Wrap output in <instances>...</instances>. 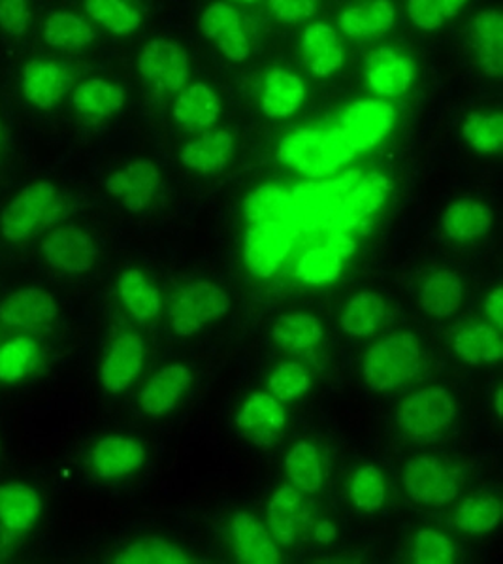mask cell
Segmentation results:
<instances>
[{
	"mask_svg": "<svg viewBox=\"0 0 503 564\" xmlns=\"http://www.w3.org/2000/svg\"><path fill=\"white\" fill-rule=\"evenodd\" d=\"M420 344L413 333H396L373 344L364 357V380L373 391H389L417 376Z\"/></svg>",
	"mask_w": 503,
	"mask_h": 564,
	"instance_id": "obj_1",
	"label": "cell"
},
{
	"mask_svg": "<svg viewBox=\"0 0 503 564\" xmlns=\"http://www.w3.org/2000/svg\"><path fill=\"white\" fill-rule=\"evenodd\" d=\"M362 177V172L347 171L330 182H304L296 185L293 197V212H291V227L296 235L302 232H317L327 229L333 210L340 206L341 200L353 185Z\"/></svg>",
	"mask_w": 503,
	"mask_h": 564,
	"instance_id": "obj_2",
	"label": "cell"
},
{
	"mask_svg": "<svg viewBox=\"0 0 503 564\" xmlns=\"http://www.w3.org/2000/svg\"><path fill=\"white\" fill-rule=\"evenodd\" d=\"M63 212V200L50 182H39L21 191L2 214V232L18 242L29 237L36 225H52Z\"/></svg>",
	"mask_w": 503,
	"mask_h": 564,
	"instance_id": "obj_3",
	"label": "cell"
},
{
	"mask_svg": "<svg viewBox=\"0 0 503 564\" xmlns=\"http://www.w3.org/2000/svg\"><path fill=\"white\" fill-rule=\"evenodd\" d=\"M229 308V295L217 283H189L172 304L171 325L176 335H197L206 325L227 314Z\"/></svg>",
	"mask_w": 503,
	"mask_h": 564,
	"instance_id": "obj_4",
	"label": "cell"
},
{
	"mask_svg": "<svg viewBox=\"0 0 503 564\" xmlns=\"http://www.w3.org/2000/svg\"><path fill=\"white\" fill-rule=\"evenodd\" d=\"M296 230L282 221H261L249 227L243 243L245 267L253 276H274L295 243Z\"/></svg>",
	"mask_w": 503,
	"mask_h": 564,
	"instance_id": "obj_5",
	"label": "cell"
},
{
	"mask_svg": "<svg viewBox=\"0 0 503 564\" xmlns=\"http://www.w3.org/2000/svg\"><path fill=\"white\" fill-rule=\"evenodd\" d=\"M396 112L383 100H357L340 116V129L354 153L372 150L393 131Z\"/></svg>",
	"mask_w": 503,
	"mask_h": 564,
	"instance_id": "obj_6",
	"label": "cell"
},
{
	"mask_svg": "<svg viewBox=\"0 0 503 564\" xmlns=\"http://www.w3.org/2000/svg\"><path fill=\"white\" fill-rule=\"evenodd\" d=\"M455 404L444 388L420 389L407 397L398 410V423L413 438H426L451 425Z\"/></svg>",
	"mask_w": 503,
	"mask_h": 564,
	"instance_id": "obj_7",
	"label": "cell"
},
{
	"mask_svg": "<svg viewBox=\"0 0 503 564\" xmlns=\"http://www.w3.org/2000/svg\"><path fill=\"white\" fill-rule=\"evenodd\" d=\"M404 486L413 502L441 508L457 499L460 484L455 470L445 468L434 457L420 455L405 468Z\"/></svg>",
	"mask_w": 503,
	"mask_h": 564,
	"instance_id": "obj_8",
	"label": "cell"
},
{
	"mask_svg": "<svg viewBox=\"0 0 503 564\" xmlns=\"http://www.w3.org/2000/svg\"><path fill=\"white\" fill-rule=\"evenodd\" d=\"M138 70L161 91H182L189 79V57L177 42L151 40L138 55Z\"/></svg>",
	"mask_w": 503,
	"mask_h": 564,
	"instance_id": "obj_9",
	"label": "cell"
},
{
	"mask_svg": "<svg viewBox=\"0 0 503 564\" xmlns=\"http://www.w3.org/2000/svg\"><path fill=\"white\" fill-rule=\"evenodd\" d=\"M391 191H393V182L385 174L381 172H370L367 176L362 174L359 182L353 185V189L347 193L340 206L333 210L325 232H332V230L349 232L354 227H359L368 216H372L373 212L380 210L386 197L391 195Z\"/></svg>",
	"mask_w": 503,
	"mask_h": 564,
	"instance_id": "obj_10",
	"label": "cell"
},
{
	"mask_svg": "<svg viewBox=\"0 0 503 564\" xmlns=\"http://www.w3.org/2000/svg\"><path fill=\"white\" fill-rule=\"evenodd\" d=\"M269 525L282 545H293L314 529V516L295 486H283L275 491L269 506Z\"/></svg>",
	"mask_w": 503,
	"mask_h": 564,
	"instance_id": "obj_11",
	"label": "cell"
},
{
	"mask_svg": "<svg viewBox=\"0 0 503 564\" xmlns=\"http://www.w3.org/2000/svg\"><path fill=\"white\" fill-rule=\"evenodd\" d=\"M161 184L157 164L150 159H138L123 171L111 174L106 180V191L111 197L119 198L124 208L142 212L150 206Z\"/></svg>",
	"mask_w": 503,
	"mask_h": 564,
	"instance_id": "obj_12",
	"label": "cell"
},
{
	"mask_svg": "<svg viewBox=\"0 0 503 564\" xmlns=\"http://www.w3.org/2000/svg\"><path fill=\"white\" fill-rule=\"evenodd\" d=\"M42 250L46 253L50 264L70 274L89 272L99 256L92 238L74 225L53 230Z\"/></svg>",
	"mask_w": 503,
	"mask_h": 564,
	"instance_id": "obj_13",
	"label": "cell"
},
{
	"mask_svg": "<svg viewBox=\"0 0 503 564\" xmlns=\"http://www.w3.org/2000/svg\"><path fill=\"white\" fill-rule=\"evenodd\" d=\"M73 73L50 59H33L23 68V95L40 110H50L73 87Z\"/></svg>",
	"mask_w": 503,
	"mask_h": 564,
	"instance_id": "obj_14",
	"label": "cell"
},
{
	"mask_svg": "<svg viewBox=\"0 0 503 564\" xmlns=\"http://www.w3.org/2000/svg\"><path fill=\"white\" fill-rule=\"evenodd\" d=\"M236 425L255 446L270 447L285 426V410L272 394H251L236 415Z\"/></svg>",
	"mask_w": 503,
	"mask_h": 564,
	"instance_id": "obj_15",
	"label": "cell"
},
{
	"mask_svg": "<svg viewBox=\"0 0 503 564\" xmlns=\"http://www.w3.org/2000/svg\"><path fill=\"white\" fill-rule=\"evenodd\" d=\"M198 26L206 39L217 42V46L227 59L234 63H243L248 59L251 53L249 40L243 33L240 12L236 8L216 2L203 13Z\"/></svg>",
	"mask_w": 503,
	"mask_h": 564,
	"instance_id": "obj_16",
	"label": "cell"
},
{
	"mask_svg": "<svg viewBox=\"0 0 503 564\" xmlns=\"http://www.w3.org/2000/svg\"><path fill=\"white\" fill-rule=\"evenodd\" d=\"M417 76L412 59L393 47H380L367 59L368 86L381 97H400L413 86Z\"/></svg>",
	"mask_w": 503,
	"mask_h": 564,
	"instance_id": "obj_17",
	"label": "cell"
},
{
	"mask_svg": "<svg viewBox=\"0 0 503 564\" xmlns=\"http://www.w3.org/2000/svg\"><path fill=\"white\" fill-rule=\"evenodd\" d=\"M144 365V341L138 335L127 333L113 341L110 354L102 362L100 378L110 393H121L136 380Z\"/></svg>",
	"mask_w": 503,
	"mask_h": 564,
	"instance_id": "obj_18",
	"label": "cell"
},
{
	"mask_svg": "<svg viewBox=\"0 0 503 564\" xmlns=\"http://www.w3.org/2000/svg\"><path fill=\"white\" fill-rule=\"evenodd\" d=\"M230 534L234 542L236 557L242 563L277 564L282 552L270 539L266 527L253 513L238 512L230 523Z\"/></svg>",
	"mask_w": 503,
	"mask_h": 564,
	"instance_id": "obj_19",
	"label": "cell"
},
{
	"mask_svg": "<svg viewBox=\"0 0 503 564\" xmlns=\"http://www.w3.org/2000/svg\"><path fill=\"white\" fill-rule=\"evenodd\" d=\"M302 55L307 68L317 78H328L340 70L346 59L338 33L327 23H314L307 26L302 36Z\"/></svg>",
	"mask_w": 503,
	"mask_h": 564,
	"instance_id": "obj_20",
	"label": "cell"
},
{
	"mask_svg": "<svg viewBox=\"0 0 503 564\" xmlns=\"http://www.w3.org/2000/svg\"><path fill=\"white\" fill-rule=\"evenodd\" d=\"M172 113L184 131H209L221 113V99L206 84H193L179 93Z\"/></svg>",
	"mask_w": 503,
	"mask_h": 564,
	"instance_id": "obj_21",
	"label": "cell"
},
{
	"mask_svg": "<svg viewBox=\"0 0 503 564\" xmlns=\"http://www.w3.org/2000/svg\"><path fill=\"white\" fill-rule=\"evenodd\" d=\"M57 304L47 291L39 288L21 289L0 306V319L12 327H39L53 322Z\"/></svg>",
	"mask_w": 503,
	"mask_h": 564,
	"instance_id": "obj_22",
	"label": "cell"
},
{
	"mask_svg": "<svg viewBox=\"0 0 503 564\" xmlns=\"http://www.w3.org/2000/svg\"><path fill=\"white\" fill-rule=\"evenodd\" d=\"M234 137L229 131H204L182 150V163L198 174L221 172L234 158Z\"/></svg>",
	"mask_w": 503,
	"mask_h": 564,
	"instance_id": "obj_23",
	"label": "cell"
},
{
	"mask_svg": "<svg viewBox=\"0 0 503 564\" xmlns=\"http://www.w3.org/2000/svg\"><path fill=\"white\" fill-rule=\"evenodd\" d=\"M193 375L184 365H171L158 370L140 394V406L153 417L168 414L179 397L189 388Z\"/></svg>",
	"mask_w": 503,
	"mask_h": 564,
	"instance_id": "obj_24",
	"label": "cell"
},
{
	"mask_svg": "<svg viewBox=\"0 0 503 564\" xmlns=\"http://www.w3.org/2000/svg\"><path fill=\"white\" fill-rule=\"evenodd\" d=\"M73 102L79 118L100 123L123 108L124 91L106 79L91 78L76 87Z\"/></svg>",
	"mask_w": 503,
	"mask_h": 564,
	"instance_id": "obj_25",
	"label": "cell"
},
{
	"mask_svg": "<svg viewBox=\"0 0 503 564\" xmlns=\"http://www.w3.org/2000/svg\"><path fill=\"white\" fill-rule=\"evenodd\" d=\"M144 447L136 440L110 436L100 440L92 452V465L102 478H119L144 465Z\"/></svg>",
	"mask_w": 503,
	"mask_h": 564,
	"instance_id": "obj_26",
	"label": "cell"
},
{
	"mask_svg": "<svg viewBox=\"0 0 503 564\" xmlns=\"http://www.w3.org/2000/svg\"><path fill=\"white\" fill-rule=\"evenodd\" d=\"M306 99V86L296 74L275 68L266 74L264 95H262V112L269 118H288L300 108Z\"/></svg>",
	"mask_w": 503,
	"mask_h": 564,
	"instance_id": "obj_27",
	"label": "cell"
},
{
	"mask_svg": "<svg viewBox=\"0 0 503 564\" xmlns=\"http://www.w3.org/2000/svg\"><path fill=\"white\" fill-rule=\"evenodd\" d=\"M471 39L484 73L497 78L502 74L503 61V21L500 12H479L471 21Z\"/></svg>",
	"mask_w": 503,
	"mask_h": 564,
	"instance_id": "obj_28",
	"label": "cell"
},
{
	"mask_svg": "<svg viewBox=\"0 0 503 564\" xmlns=\"http://www.w3.org/2000/svg\"><path fill=\"white\" fill-rule=\"evenodd\" d=\"M394 18L391 0H373L341 13L340 29L351 39H378L393 29Z\"/></svg>",
	"mask_w": 503,
	"mask_h": 564,
	"instance_id": "obj_29",
	"label": "cell"
},
{
	"mask_svg": "<svg viewBox=\"0 0 503 564\" xmlns=\"http://www.w3.org/2000/svg\"><path fill=\"white\" fill-rule=\"evenodd\" d=\"M492 221L494 214L489 206L479 200L462 198L447 208L441 217V227L452 240H471L486 235Z\"/></svg>",
	"mask_w": 503,
	"mask_h": 564,
	"instance_id": "obj_30",
	"label": "cell"
},
{
	"mask_svg": "<svg viewBox=\"0 0 503 564\" xmlns=\"http://www.w3.org/2000/svg\"><path fill=\"white\" fill-rule=\"evenodd\" d=\"M464 296V285L451 270H439L426 280L420 289V308L431 317H449L457 314Z\"/></svg>",
	"mask_w": 503,
	"mask_h": 564,
	"instance_id": "obj_31",
	"label": "cell"
},
{
	"mask_svg": "<svg viewBox=\"0 0 503 564\" xmlns=\"http://www.w3.org/2000/svg\"><path fill=\"white\" fill-rule=\"evenodd\" d=\"M39 495L23 484L0 486V521L13 532H23L34 525L40 516Z\"/></svg>",
	"mask_w": 503,
	"mask_h": 564,
	"instance_id": "obj_32",
	"label": "cell"
},
{
	"mask_svg": "<svg viewBox=\"0 0 503 564\" xmlns=\"http://www.w3.org/2000/svg\"><path fill=\"white\" fill-rule=\"evenodd\" d=\"M44 40L47 46L61 52H78L91 44L95 31L76 13L55 12L44 23Z\"/></svg>",
	"mask_w": 503,
	"mask_h": 564,
	"instance_id": "obj_33",
	"label": "cell"
},
{
	"mask_svg": "<svg viewBox=\"0 0 503 564\" xmlns=\"http://www.w3.org/2000/svg\"><path fill=\"white\" fill-rule=\"evenodd\" d=\"M455 349L458 357L470 365L496 362L503 357L500 333L484 323L462 328L455 338Z\"/></svg>",
	"mask_w": 503,
	"mask_h": 564,
	"instance_id": "obj_34",
	"label": "cell"
},
{
	"mask_svg": "<svg viewBox=\"0 0 503 564\" xmlns=\"http://www.w3.org/2000/svg\"><path fill=\"white\" fill-rule=\"evenodd\" d=\"M293 197L288 191L274 184H266L253 191L243 204V214L249 225L261 221H282L291 225Z\"/></svg>",
	"mask_w": 503,
	"mask_h": 564,
	"instance_id": "obj_35",
	"label": "cell"
},
{
	"mask_svg": "<svg viewBox=\"0 0 503 564\" xmlns=\"http://www.w3.org/2000/svg\"><path fill=\"white\" fill-rule=\"evenodd\" d=\"M385 312L383 296L373 291H360L347 304L346 312L341 315V327L347 335L359 338L373 335L385 319Z\"/></svg>",
	"mask_w": 503,
	"mask_h": 564,
	"instance_id": "obj_36",
	"label": "cell"
},
{
	"mask_svg": "<svg viewBox=\"0 0 503 564\" xmlns=\"http://www.w3.org/2000/svg\"><path fill=\"white\" fill-rule=\"evenodd\" d=\"M119 293L124 306L140 323H147L161 312V295L140 270H127L119 278Z\"/></svg>",
	"mask_w": 503,
	"mask_h": 564,
	"instance_id": "obj_37",
	"label": "cell"
},
{
	"mask_svg": "<svg viewBox=\"0 0 503 564\" xmlns=\"http://www.w3.org/2000/svg\"><path fill=\"white\" fill-rule=\"evenodd\" d=\"M322 335L325 330L319 319L302 312L282 315L272 327V338L288 351L311 348L322 340Z\"/></svg>",
	"mask_w": 503,
	"mask_h": 564,
	"instance_id": "obj_38",
	"label": "cell"
},
{
	"mask_svg": "<svg viewBox=\"0 0 503 564\" xmlns=\"http://www.w3.org/2000/svg\"><path fill=\"white\" fill-rule=\"evenodd\" d=\"M287 476L291 484L298 491L314 495L322 486V468H320L319 453L314 444L309 442H298L285 460Z\"/></svg>",
	"mask_w": 503,
	"mask_h": 564,
	"instance_id": "obj_39",
	"label": "cell"
},
{
	"mask_svg": "<svg viewBox=\"0 0 503 564\" xmlns=\"http://www.w3.org/2000/svg\"><path fill=\"white\" fill-rule=\"evenodd\" d=\"M193 558L168 540L150 536L138 540L116 557L118 564H187Z\"/></svg>",
	"mask_w": 503,
	"mask_h": 564,
	"instance_id": "obj_40",
	"label": "cell"
},
{
	"mask_svg": "<svg viewBox=\"0 0 503 564\" xmlns=\"http://www.w3.org/2000/svg\"><path fill=\"white\" fill-rule=\"evenodd\" d=\"M86 10L113 34H131L142 25V13L127 0H86Z\"/></svg>",
	"mask_w": 503,
	"mask_h": 564,
	"instance_id": "obj_41",
	"label": "cell"
},
{
	"mask_svg": "<svg viewBox=\"0 0 503 564\" xmlns=\"http://www.w3.org/2000/svg\"><path fill=\"white\" fill-rule=\"evenodd\" d=\"M502 516V506L500 500L491 495L486 497H470L462 505L458 506L455 523L458 529H462L470 534H481L496 529Z\"/></svg>",
	"mask_w": 503,
	"mask_h": 564,
	"instance_id": "obj_42",
	"label": "cell"
},
{
	"mask_svg": "<svg viewBox=\"0 0 503 564\" xmlns=\"http://www.w3.org/2000/svg\"><path fill=\"white\" fill-rule=\"evenodd\" d=\"M466 142L479 153H500L503 145V116L473 112L462 127Z\"/></svg>",
	"mask_w": 503,
	"mask_h": 564,
	"instance_id": "obj_43",
	"label": "cell"
},
{
	"mask_svg": "<svg viewBox=\"0 0 503 564\" xmlns=\"http://www.w3.org/2000/svg\"><path fill=\"white\" fill-rule=\"evenodd\" d=\"M40 354L31 338L20 336L0 348V381L23 380L39 365Z\"/></svg>",
	"mask_w": 503,
	"mask_h": 564,
	"instance_id": "obj_44",
	"label": "cell"
},
{
	"mask_svg": "<svg viewBox=\"0 0 503 564\" xmlns=\"http://www.w3.org/2000/svg\"><path fill=\"white\" fill-rule=\"evenodd\" d=\"M343 269V259L336 256L327 246H319L314 250L307 251L300 257L296 264V276L302 282L320 285V283L333 282L338 280Z\"/></svg>",
	"mask_w": 503,
	"mask_h": 564,
	"instance_id": "obj_45",
	"label": "cell"
},
{
	"mask_svg": "<svg viewBox=\"0 0 503 564\" xmlns=\"http://www.w3.org/2000/svg\"><path fill=\"white\" fill-rule=\"evenodd\" d=\"M386 486L383 474L375 466H362L351 479V500L364 512H375L385 502Z\"/></svg>",
	"mask_w": 503,
	"mask_h": 564,
	"instance_id": "obj_46",
	"label": "cell"
},
{
	"mask_svg": "<svg viewBox=\"0 0 503 564\" xmlns=\"http://www.w3.org/2000/svg\"><path fill=\"white\" fill-rule=\"evenodd\" d=\"M468 0H409L407 13L423 31H436L445 21L452 20Z\"/></svg>",
	"mask_w": 503,
	"mask_h": 564,
	"instance_id": "obj_47",
	"label": "cell"
},
{
	"mask_svg": "<svg viewBox=\"0 0 503 564\" xmlns=\"http://www.w3.org/2000/svg\"><path fill=\"white\" fill-rule=\"evenodd\" d=\"M269 388L280 402L296 401L311 388V376L298 362H282L270 378Z\"/></svg>",
	"mask_w": 503,
	"mask_h": 564,
	"instance_id": "obj_48",
	"label": "cell"
},
{
	"mask_svg": "<svg viewBox=\"0 0 503 564\" xmlns=\"http://www.w3.org/2000/svg\"><path fill=\"white\" fill-rule=\"evenodd\" d=\"M455 557V547L451 540L445 534L431 529L417 532L415 547H413V561L418 564H447Z\"/></svg>",
	"mask_w": 503,
	"mask_h": 564,
	"instance_id": "obj_49",
	"label": "cell"
},
{
	"mask_svg": "<svg viewBox=\"0 0 503 564\" xmlns=\"http://www.w3.org/2000/svg\"><path fill=\"white\" fill-rule=\"evenodd\" d=\"M31 12L26 0H0V26L10 36H23L29 29Z\"/></svg>",
	"mask_w": 503,
	"mask_h": 564,
	"instance_id": "obj_50",
	"label": "cell"
},
{
	"mask_svg": "<svg viewBox=\"0 0 503 564\" xmlns=\"http://www.w3.org/2000/svg\"><path fill=\"white\" fill-rule=\"evenodd\" d=\"M270 10L274 13L275 20L295 25L314 18L317 13V0H270Z\"/></svg>",
	"mask_w": 503,
	"mask_h": 564,
	"instance_id": "obj_51",
	"label": "cell"
},
{
	"mask_svg": "<svg viewBox=\"0 0 503 564\" xmlns=\"http://www.w3.org/2000/svg\"><path fill=\"white\" fill-rule=\"evenodd\" d=\"M325 246H327L328 250H332L340 259H343V261L357 251V243H354L353 238L349 237L347 232H341V230L327 232Z\"/></svg>",
	"mask_w": 503,
	"mask_h": 564,
	"instance_id": "obj_52",
	"label": "cell"
},
{
	"mask_svg": "<svg viewBox=\"0 0 503 564\" xmlns=\"http://www.w3.org/2000/svg\"><path fill=\"white\" fill-rule=\"evenodd\" d=\"M484 310L491 317L492 322L496 323L497 328L503 327V289L496 288L489 293L486 301H484Z\"/></svg>",
	"mask_w": 503,
	"mask_h": 564,
	"instance_id": "obj_53",
	"label": "cell"
},
{
	"mask_svg": "<svg viewBox=\"0 0 503 564\" xmlns=\"http://www.w3.org/2000/svg\"><path fill=\"white\" fill-rule=\"evenodd\" d=\"M315 539L319 540V542H322V544L332 542V540L336 539V527H333L330 521H322V523H319V525L315 527Z\"/></svg>",
	"mask_w": 503,
	"mask_h": 564,
	"instance_id": "obj_54",
	"label": "cell"
},
{
	"mask_svg": "<svg viewBox=\"0 0 503 564\" xmlns=\"http://www.w3.org/2000/svg\"><path fill=\"white\" fill-rule=\"evenodd\" d=\"M496 408H497V415H500V417H502V415H503L502 389H500V391H497Z\"/></svg>",
	"mask_w": 503,
	"mask_h": 564,
	"instance_id": "obj_55",
	"label": "cell"
},
{
	"mask_svg": "<svg viewBox=\"0 0 503 564\" xmlns=\"http://www.w3.org/2000/svg\"><path fill=\"white\" fill-rule=\"evenodd\" d=\"M242 2H248V4H255L259 0H242Z\"/></svg>",
	"mask_w": 503,
	"mask_h": 564,
	"instance_id": "obj_56",
	"label": "cell"
}]
</instances>
